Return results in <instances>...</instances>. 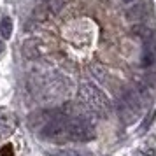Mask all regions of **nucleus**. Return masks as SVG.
<instances>
[{
  "label": "nucleus",
  "mask_w": 156,
  "mask_h": 156,
  "mask_svg": "<svg viewBox=\"0 0 156 156\" xmlns=\"http://www.w3.org/2000/svg\"><path fill=\"white\" fill-rule=\"evenodd\" d=\"M79 98L83 102V105L88 107L90 111L100 114V116H107L111 112V104L104 93L100 91L97 86L91 83H81L79 86Z\"/></svg>",
  "instance_id": "1"
},
{
  "label": "nucleus",
  "mask_w": 156,
  "mask_h": 156,
  "mask_svg": "<svg viewBox=\"0 0 156 156\" xmlns=\"http://www.w3.org/2000/svg\"><path fill=\"white\" fill-rule=\"evenodd\" d=\"M65 135L76 142H88L91 139H95V130H93L91 121L81 114V116H74V118L70 116L67 119Z\"/></svg>",
  "instance_id": "2"
},
{
  "label": "nucleus",
  "mask_w": 156,
  "mask_h": 156,
  "mask_svg": "<svg viewBox=\"0 0 156 156\" xmlns=\"http://www.w3.org/2000/svg\"><path fill=\"white\" fill-rule=\"evenodd\" d=\"M16 125H18L16 114L11 109H7V107H2L0 109V137L2 139L11 137V135L14 133Z\"/></svg>",
  "instance_id": "3"
},
{
  "label": "nucleus",
  "mask_w": 156,
  "mask_h": 156,
  "mask_svg": "<svg viewBox=\"0 0 156 156\" xmlns=\"http://www.w3.org/2000/svg\"><path fill=\"white\" fill-rule=\"evenodd\" d=\"M149 16V4L147 2H133L130 4V7L126 11V18L128 20H146Z\"/></svg>",
  "instance_id": "4"
},
{
  "label": "nucleus",
  "mask_w": 156,
  "mask_h": 156,
  "mask_svg": "<svg viewBox=\"0 0 156 156\" xmlns=\"http://www.w3.org/2000/svg\"><path fill=\"white\" fill-rule=\"evenodd\" d=\"M132 34H133L142 44L144 42H151V41H156V32L151 27L147 25H144V23H139V25H135L133 28H132Z\"/></svg>",
  "instance_id": "5"
},
{
  "label": "nucleus",
  "mask_w": 156,
  "mask_h": 156,
  "mask_svg": "<svg viewBox=\"0 0 156 156\" xmlns=\"http://www.w3.org/2000/svg\"><path fill=\"white\" fill-rule=\"evenodd\" d=\"M140 63H142V67H151L153 63H156V41L144 42L142 55H140Z\"/></svg>",
  "instance_id": "6"
},
{
  "label": "nucleus",
  "mask_w": 156,
  "mask_h": 156,
  "mask_svg": "<svg viewBox=\"0 0 156 156\" xmlns=\"http://www.w3.org/2000/svg\"><path fill=\"white\" fill-rule=\"evenodd\" d=\"M67 2L69 0H41V5H44L51 14H58L67 5Z\"/></svg>",
  "instance_id": "7"
},
{
  "label": "nucleus",
  "mask_w": 156,
  "mask_h": 156,
  "mask_svg": "<svg viewBox=\"0 0 156 156\" xmlns=\"http://www.w3.org/2000/svg\"><path fill=\"white\" fill-rule=\"evenodd\" d=\"M12 35V20L11 18H2L0 21V37L2 39H11Z\"/></svg>",
  "instance_id": "8"
},
{
  "label": "nucleus",
  "mask_w": 156,
  "mask_h": 156,
  "mask_svg": "<svg viewBox=\"0 0 156 156\" xmlns=\"http://www.w3.org/2000/svg\"><path fill=\"white\" fill-rule=\"evenodd\" d=\"M49 156H90V153L77 151V149H58V151H48Z\"/></svg>",
  "instance_id": "9"
},
{
  "label": "nucleus",
  "mask_w": 156,
  "mask_h": 156,
  "mask_svg": "<svg viewBox=\"0 0 156 156\" xmlns=\"http://www.w3.org/2000/svg\"><path fill=\"white\" fill-rule=\"evenodd\" d=\"M142 153L147 156H156V144L153 139H149V140L144 142V146H142Z\"/></svg>",
  "instance_id": "10"
},
{
  "label": "nucleus",
  "mask_w": 156,
  "mask_h": 156,
  "mask_svg": "<svg viewBox=\"0 0 156 156\" xmlns=\"http://www.w3.org/2000/svg\"><path fill=\"white\" fill-rule=\"evenodd\" d=\"M0 156H14V149H12V146H11V144L4 146V147L0 149Z\"/></svg>",
  "instance_id": "11"
},
{
  "label": "nucleus",
  "mask_w": 156,
  "mask_h": 156,
  "mask_svg": "<svg viewBox=\"0 0 156 156\" xmlns=\"http://www.w3.org/2000/svg\"><path fill=\"white\" fill-rule=\"evenodd\" d=\"M4 51V44H2V37H0V53Z\"/></svg>",
  "instance_id": "12"
},
{
  "label": "nucleus",
  "mask_w": 156,
  "mask_h": 156,
  "mask_svg": "<svg viewBox=\"0 0 156 156\" xmlns=\"http://www.w3.org/2000/svg\"><path fill=\"white\" fill-rule=\"evenodd\" d=\"M125 4H133V2H137V0H123Z\"/></svg>",
  "instance_id": "13"
}]
</instances>
